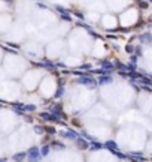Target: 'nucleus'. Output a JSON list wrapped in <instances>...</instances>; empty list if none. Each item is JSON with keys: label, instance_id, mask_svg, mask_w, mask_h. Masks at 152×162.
<instances>
[{"label": "nucleus", "instance_id": "f257e3e1", "mask_svg": "<svg viewBox=\"0 0 152 162\" xmlns=\"http://www.w3.org/2000/svg\"><path fill=\"white\" fill-rule=\"evenodd\" d=\"M136 18H137V12L131 9V11H127L125 14L121 17V21H122L124 26H131V24L136 23Z\"/></svg>", "mask_w": 152, "mask_h": 162}, {"label": "nucleus", "instance_id": "f03ea898", "mask_svg": "<svg viewBox=\"0 0 152 162\" xmlns=\"http://www.w3.org/2000/svg\"><path fill=\"white\" fill-rule=\"evenodd\" d=\"M116 20L113 18V17H110V15H107V17H105V20H103V26L106 27V29H112V27H116Z\"/></svg>", "mask_w": 152, "mask_h": 162}]
</instances>
